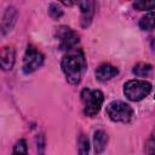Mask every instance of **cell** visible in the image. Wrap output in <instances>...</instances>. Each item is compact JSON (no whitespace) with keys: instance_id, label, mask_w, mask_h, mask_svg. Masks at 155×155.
<instances>
[{"instance_id":"obj_1","label":"cell","mask_w":155,"mask_h":155,"mask_svg":"<svg viewBox=\"0 0 155 155\" xmlns=\"http://www.w3.org/2000/svg\"><path fill=\"white\" fill-rule=\"evenodd\" d=\"M62 70L67 78V81L71 85H76L80 82L82 73L85 71L87 64L85 56L81 50H73L69 53H67L61 62Z\"/></svg>"},{"instance_id":"obj_2","label":"cell","mask_w":155,"mask_h":155,"mask_svg":"<svg viewBox=\"0 0 155 155\" xmlns=\"http://www.w3.org/2000/svg\"><path fill=\"white\" fill-rule=\"evenodd\" d=\"M81 102L84 105V114L86 116L93 117L97 115L102 108V104L104 102V96L99 90H93L90 87H86L80 93Z\"/></svg>"},{"instance_id":"obj_3","label":"cell","mask_w":155,"mask_h":155,"mask_svg":"<svg viewBox=\"0 0 155 155\" xmlns=\"http://www.w3.org/2000/svg\"><path fill=\"white\" fill-rule=\"evenodd\" d=\"M151 84L145 80H130L124 85V94L132 102L144 99L151 92Z\"/></svg>"},{"instance_id":"obj_4","label":"cell","mask_w":155,"mask_h":155,"mask_svg":"<svg viewBox=\"0 0 155 155\" xmlns=\"http://www.w3.org/2000/svg\"><path fill=\"white\" fill-rule=\"evenodd\" d=\"M105 113L111 121L128 122L133 117V109L130 104L121 101H113L107 105Z\"/></svg>"},{"instance_id":"obj_5","label":"cell","mask_w":155,"mask_h":155,"mask_svg":"<svg viewBox=\"0 0 155 155\" xmlns=\"http://www.w3.org/2000/svg\"><path fill=\"white\" fill-rule=\"evenodd\" d=\"M56 35L58 38L61 50L73 51L76 48V46L79 44V35L71 28H69L67 25H61L57 28Z\"/></svg>"},{"instance_id":"obj_6","label":"cell","mask_w":155,"mask_h":155,"mask_svg":"<svg viewBox=\"0 0 155 155\" xmlns=\"http://www.w3.org/2000/svg\"><path fill=\"white\" fill-rule=\"evenodd\" d=\"M44 64V54L39 52L35 47L28 46L24 58H23V65L22 70L24 74H30L38 70Z\"/></svg>"},{"instance_id":"obj_7","label":"cell","mask_w":155,"mask_h":155,"mask_svg":"<svg viewBox=\"0 0 155 155\" xmlns=\"http://www.w3.org/2000/svg\"><path fill=\"white\" fill-rule=\"evenodd\" d=\"M117 74H119V69L109 63H103L96 69V78H97V80H99L102 82L113 79Z\"/></svg>"},{"instance_id":"obj_8","label":"cell","mask_w":155,"mask_h":155,"mask_svg":"<svg viewBox=\"0 0 155 155\" xmlns=\"http://www.w3.org/2000/svg\"><path fill=\"white\" fill-rule=\"evenodd\" d=\"M15 64V50L10 46L0 48V69L11 70Z\"/></svg>"},{"instance_id":"obj_9","label":"cell","mask_w":155,"mask_h":155,"mask_svg":"<svg viewBox=\"0 0 155 155\" xmlns=\"http://www.w3.org/2000/svg\"><path fill=\"white\" fill-rule=\"evenodd\" d=\"M81 10V25L85 28L90 25L93 15H94V2L93 1H82L78 4Z\"/></svg>"},{"instance_id":"obj_10","label":"cell","mask_w":155,"mask_h":155,"mask_svg":"<svg viewBox=\"0 0 155 155\" xmlns=\"http://www.w3.org/2000/svg\"><path fill=\"white\" fill-rule=\"evenodd\" d=\"M108 144V134L103 130H97L93 134V145H94V153L97 155L102 154Z\"/></svg>"},{"instance_id":"obj_11","label":"cell","mask_w":155,"mask_h":155,"mask_svg":"<svg viewBox=\"0 0 155 155\" xmlns=\"http://www.w3.org/2000/svg\"><path fill=\"white\" fill-rule=\"evenodd\" d=\"M132 71H133V74H134L136 76H138V78H144V76H148V75L150 74V71H151V65H150L149 63H143V62H140V63H137V64L133 67Z\"/></svg>"},{"instance_id":"obj_12","label":"cell","mask_w":155,"mask_h":155,"mask_svg":"<svg viewBox=\"0 0 155 155\" xmlns=\"http://www.w3.org/2000/svg\"><path fill=\"white\" fill-rule=\"evenodd\" d=\"M154 12L150 11L145 16H143L139 21V27L143 30H153L154 29Z\"/></svg>"},{"instance_id":"obj_13","label":"cell","mask_w":155,"mask_h":155,"mask_svg":"<svg viewBox=\"0 0 155 155\" xmlns=\"http://www.w3.org/2000/svg\"><path fill=\"white\" fill-rule=\"evenodd\" d=\"M78 151L79 155H88L90 153V142L85 134H81L78 139Z\"/></svg>"},{"instance_id":"obj_14","label":"cell","mask_w":155,"mask_h":155,"mask_svg":"<svg viewBox=\"0 0 155 155\" xmlns=\"http://www.w3.org/2000/svg\"><path fill=\"white\" fill-rule=\"evenodd\" d=\"M12 155H29V154H28L27 142H25L24 139H19V140L15 144Z\"/></svg>"},{"instance_id":"obj_15","label":"cell","mask_w":155,"mask_h":155,"mask_svg":"<svg viewBox=\"0 0 155 155\" xmlns=\"http://www.w3.org/2000/svg\"><path fill=\"white\" fill-rule=\"evenodd\" d=\"M48 13H50V16L52 17V18H59L62 15H63V11H62V8L59 7V5L58 4H56V2H52V4H50V6H48Z\"/></svg>"},{"instance_id":"obj_16","label":"cell","mask_w":155,"mask_h":155,"mask_svg":"<svg viewBox=\"0 0 155 155\" xmlns=\"http://www.w3.org/2000/svg\"><path fill=\"white\" fill-rule=\"evenodd\" d=\"M155 6L154 1H137L133 4V7L142 11V10H153V7Z\"/></svg>"},{"instance_id":"obj_17","label":"cell","mask_w":155,"mask_h":155,"mask_svg":"<svg viewBox=\"0 0 155 155\" xmlns=\"http://www.w3.org/2000/svg\"><path fill=\"white\" fill-rule=\"evenodd\" d=\"M145 148H148V150H147L148 155H154V140H153V137L147 142Z\"/></svg>"}]
</instances>
